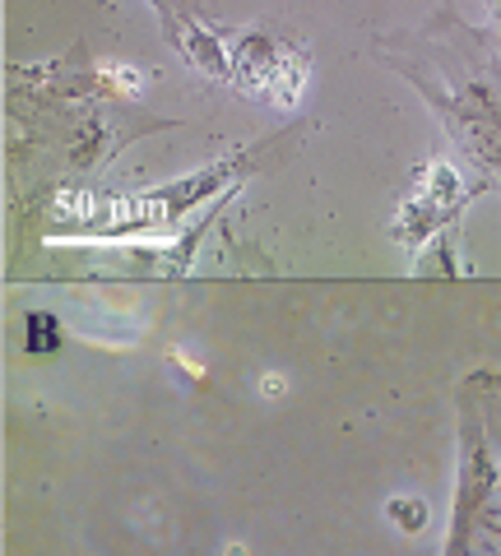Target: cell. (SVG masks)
<instances>
[{"instance_id":"obj_1","label":"cell","mask_w":501,"mask_h":556,"mask_svg":"<svg viewBox=\"0 0 501 556\" xmlns=\"http://www.w3.org/2000/svg\"><path fill=\"white\" fill-rule=\"evenodd\" d=\"M233 79L247 93L288 108V102H298L302 84H306V61L292 47L251 33V38H241L237 51H233Z\"/></svg>"},{"instance_id":"obj_2","label":"cell","mask_w":501,"mask_h":556,"mask_svg":"<svg viewBox=\"0 0 501 556\" xmlns=\"http://www.w3.org/2000/svg\"><path fill=\"white\" fill-rule=\"evenodd\" d=\"M460 204V181L451 167H431L423 177V190L404 204V218H400V232L404 237H427L437 223L451 214V208Z\"/></svg>"},{"instance_id":"obj_3","label":"cell","mask_w":501,"mask_h":556,"mask_svg":"<svg viewBox=\"0 0 501 556\" xmlns=\"http://www.w3.org/2000/svg\"><path fill=\"white\" fill-rule=\"evenodd\" d=\"M167 33H172V42H177V51L191 65L210 70V75H233V56H223L218 38H214V33H204V24H196L191 14L167 10Z\"/></svg>"},{"instance_id":"obj_4","label":"cell","mask_w":501,"mask_h":556,"mask_svg":"<svg viewBox=\"0 0 501 556\" xmlns=\"http://www.w3.org/2000/svg\"><path fill=\"white\" fill-rule=\"evenodd\" d=\"M492 482H497V468L488 464V450H483V445L474 441L469 468H464V478H460V515H455V538H464V525H469V515L483 506V501H488Z\"/></svg>"},{"instance_id":"obj_5","label":"cell","mask_w":501,"mask_h":556,"mask_svg":"<svg viewBox=\"0 0 501 556\" xmlns=\"http://www.w3.org/2000/svg\"><path fill=\"white\" fill-rule=\"evenodd\" d=\"M57 343H61L57 316H47V311H33V316H28V353L33 357H47V353H57Z\"/></svg>"},{"instance_id":"obj_6","label":"cell","mask_w":501,"mask_h":556,"mask_svg":"<svg viewBox=\"0 0 501 556\" xmlns=\"http://www.w3.org/2000/svg\"><path fill=\"white\" fill-rule=\"evenodd\" d=\"M418 274H441V278H451L455 274V265H451V241H437V255H423V265H418Z\"/></svg>"},{"instance_id":"obj_7","label":"cell","mask_w":501,"mask_h":556,"mask_svg":"<svg viewBox=\"0 0 501 556\" xmlns=\"http://www.w3.org/2000/svg\"><path fill=\"white\" fill-rule=\"evenodd\" d=\"M394 515L404 519V529H418V525H423V510H418V506H394Z\"/></svg>"}]
</instances>
